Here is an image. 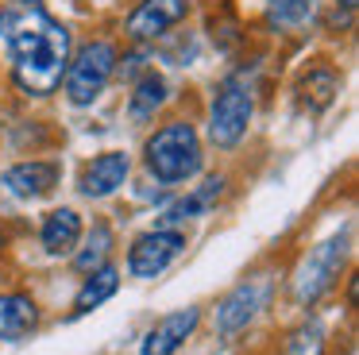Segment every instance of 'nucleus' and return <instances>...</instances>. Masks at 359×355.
Masks as SVG:
<instances>
[{"mask_svg": "<svg viewBox=\"0 0 359 355\" xmlns=\"http://www.w3.org/2000/svg\"><path fill=\"white\" fill-rule=\"evenodd\" d=\"M143 162H147V170L166 185L189 182L205 162L201 139H197L194 123L174 120V123H166V128H158L155 135L143 143Z\"/></svg>", "mask_w": 359, "mask_h": 355, "instance_id": "obj_2", "label": "nucleus"}, {"mask_svg": "<svg viewBox=\"0 0 359 355\" xmlns=\"http://www.w3.org/2000/svg\"><path fill=\"white\" fill-rule=\"evenodd\" d=\"M355 4H359V0H336V12H340V8H344V12H355Z\"/></svg>", "mask_w": 359, "mask_h": 355, "instance_id": "obj_21", "label": "nucleus"}, {"mask_svg": "<svg viewBox=\"0 0 359 355\" xmlns=\"http://www.w3.org/2000/svg\"><path fill=\"white\" fill-rule=\"evenodd\" d=\"M0 39L12 54V77L27 97H50L74 54L70 27L43 0H8L0 8Z\"/></svg>", "mask_w": 359, "mask_h": 355, "instance_id": "obj_1", "label": "nucleus"}, {"mask_svg": "<svg viewBox=\"0 0 359 355\" xmlns=\"http://www.w3.org/2000/svg\"><path fill=\"white\" fill-rule=\"evenodd\" d=\"M109 251H112V228H109L104 220H97V224H93V232L86 236V251L74 255V267H78L81 274H93L97 267H104Z\"/></svg>", "mask_w": 359, "mask_h": 355, "instance_id": "obj_18", "label": "nucleus"}, {"mask_svg": "<svg viewBox=\"0 0 359 355\" xmlns=\"http://www.w3.org/2000/svg\"><path fill=\"white\" fill-rule=\"evenodd\" d=\"M39 324V305L27 293H0V340H24Z\"/></svg>", "mask_w": 359, "mask_h": 355, "instance_id": "obj_13", "label": "nucleus"}, {"mask_svg": "<svg viewBox=\"0 0 359 355\" xmlns=\"http://www.w3.org/2000/svg\"><path fill=\"white\" fill-rule=\"evenodd\" d=\"M313 12V0H266V20L274 27H297Z\"/></svg>", "mask_w": 359, "mask_h": 355, "instance_id": "obj_20", "label": "nucleus"}, {"mask_svg": "<svg viewBox=\"0 0 359 355\" xmlns=\"http://www.w3.org/2000/svg\"><path fill=\"white\" fill-rule=\"evenodd\" d=\"M271 293L274 282L271 274H255V278H243L236 290H228L217 305V332L224 340H232L236 332H243L266 305H271Z\"/></svg>", "mask_w": 359, "mask_h": 355, "instance_id": "obj_6", "label": "nucleus"}, {"mask_svg": "<svg viewBox=\"0 0 359 355\" xmlns=\"http://www.w3.org/2000/svg\"><path fill=\"white\" fill-rule=\"evenodd\" d=\"M128 170H132V159L124 151H104L93 162H86V170L78 178V189L86 197H109V193H116L128 182Z\"/></svg>", "mask_w": 359, "mask_h": 355, "instance_id": "obj_9", "label": "nucleus"}, {"mask_svg": "<svg viewBox=\"0 0 359 355\" xmlns=\"http://www.w3.org/2000/svg\"><path fill=\"white\" fill-rule=\"evenodd\" d=\"M120 290V270L116 267H97L93 274L81 282V290H78V297H74V316H81V313H93L97 305H104V301L112 297V293Z\"/></svg>", "mask_w": 359, "mask_h": 355, "instance_id": "obj_15", "label": "nucleus"}, {"mask_svg": "<svg viewBox=\"0 0 359 355\" xmlns=\"http://www.w3.org/2000/svg\"><path fill=\"white\" fill-rule=\"evenodd\" d=\"M189 15V0H143L132 15H128V35L135 43H147V39H158L182 23Z\"/></svg>", "mask_w": 359, "mask_h": 355, "instance_id": "obj_8", "label": "nucleus"}, {"mask_svg": "<svg viewBox=\"0 0 359 355\" xmlns=\"http://www.w3.org/2000/svg\"><path fill=\"white\" fill-rule=\"evenodd\" d=\"M224 178H205V185H197L189 197H182L178 205L166 213V224H178V220H189V216H205L220 197H224Z\"/></svg>", "mask_w": 359, "mask_h": 355, "instance_id": "obj_17", "label": "nucleus"}, {"mask_svg": "<svg viewBox=\"0 0 359 355\" xmlns=\"http://www.w3.org/2000/svg\"><path fill=\"white\" fill-rule=\"evenodd\" d=\"M282 355H325V328H320V321L297 324V328L286 336Z\"/></svg>", "mask_w": 359, "mask_h": 355, "instance_id": "obj_19", "label": "nucleus"}, {"mask_svg": "<svg viewBox=\"0 0 359 355\" xmlns=\"http://www.w3.org/2000/svg\"><path fill=\"white\" fill-rule=\"evenodd\" d=\"M163 105H166V81H163V74L147 69V74L135 81L132 97H128V112H132L135 123H143V120H151Z\"/></svg>", "mask_w": 359, "mask_h": 355, "instance_id": "obj_16", "label": "nucleus"}, {"mask_svg": "<svg viewBox=\"0 0 359 355\" xmlns=\"http://www.w3.org/2000/svg\"><path fill=\"white\" fill-rule=\"evenodd\" d=\"M186 251V232L182 228H155L143 232L128 251V270L135 278H158L178 255Z\"/></svg>", "mask_w": 359, "mask_h": 355, "instance_id": "obj_7", "label": "nucleus"}, {"mask_svg": "<svg viewBox=\"0 0 359 355\" xmlns=\"http://www.w3.org/2000/svg\"><path fill=\"white\" fill-rule=\"evenodd\" d=\"M251 112H255V97H251V81L248 74H232L220 81L217 97H212L209 108V139L217 147H236L243 135H248Z\"/></svg>", "mask_w": 359, "mask_h": 355, "instance_id": "obj_4", "label": "nucleus"}, {"mask_svg": "<svg viewBox=\"0 0 359 355\" xmlns=\"http://www.w3.org/2000/svg\"><path fill=\"white\" fill-rule=\"evenodd\" d=\"M112 74H116V46L104 43V39H93L78 54H70V66H66V77H62L70 105L78 108L93 105L104 93V85L112 81Z\"/></svg>", "mask_w": 359, "mask_h": 355, "instance_id": "obj_5", "label": "nucleus"}, {"mask_svg": "<svg viewBox=\"0 0 359 355\" xmlns=\"http://www.w3.org/2000/svg\"><path fill=\"white\" fill-rule=\"evenodd\" d=\"M348 239H351L348 228L332 232L325 243H317L302 259V267L294 270V301L297 305H317L336 286V278L344 274V262H348Z\"/></svg>", "mask_w": 359, "mask_h": 355, "instance_id": "obj_3", "label": "nucleus"}, {"mask_svg": "<svg viewBox=\"0 0 359 355\" xmlns=\"http://www.w3.org/2000/svg\"><path fill=\"white\" fill-rule=\"evenodd\" d=\"M58 178H62L58 162H43V159L16 162V166L4 170V185H8V193H16V197H24V201L47 197V193L58 185Z\"/></svg>", "mask_w": 359, "mask_h": 355, "instance_id": "obj_11", "label": "nucleus"}, {"mask_svg": "<svg viewBox=\"0 0 359 355\" xmlns=\"http://www.w3.org/2000/svg\"><path fill=\"white\" fill-rule=\"evenodd\" d=\"M197 321H201V313H197L194 305L166 313L163 321H155V328L143 336V355H174L189 336H194Z\"/></svg>", "mask_w": 359, "mask_h": 355, "instance_id": "obj_10", "label": "nucleus"}, {"mask_svg": "<svg viewBox=\"0 0 359 355\" xmlns=\"http://www.w3.org/2000/svg\"><path fill=\"white\" fill-rule=\"evenodd\" d=\"M336 93H340V74H336L332 66H313V69H305L302 81H297V105H302L305 112H325L336 100Z\"/></svg>", "mask_w": 359, "mask_h": 355, "instance_id": "obj_12", "label": "nucleus"}, {"mask_svg": "<svg viewBox=\"0 0 359 355\" xmlns=\"http://www.w3.org/2000/svg\"><path fill=\"white\" fill-rule=\"evenodd\" d=\"M81 239V216L74 208H55L43 220V247L50 255H70Z\"/></svg>", "mask_w": 359, "mask_h": 355, "instance_id": "obj_14", "label": "nucleus"}]
</instances>
